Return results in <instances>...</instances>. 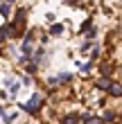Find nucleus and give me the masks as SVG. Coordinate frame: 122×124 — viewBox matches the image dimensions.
Here are the masks:
<instances>
[{
	"instance_id": "nucleus-12",
	"label": "nucleus",
	"mask_w": 122,
	"mask_h": 124,
	"mask_svg": "<svg viewBox=\"0 0 122 124\" xmlns=\"http://www.w3.org/2000/svg\"><path fill=\"white\" fill-rule=\"evenodd\" d=\"M90 27H93V25H90V20H86V23H84V25L79 27V32H88V30H90Z\"/></svg>"
},
{
	"instance_id": "nucleus-3",
	"label": "nucleus",
	"mask_w": 122,
	"mask_h": 124,
	"mask_svg": "<svg viewBox=\"0 0 122 124\" xmlns=\"http://www.w3.org/2000/svg\"><path fill=\"white\" fill-rule=\"evenodd\" d=\"M63 30H66V27H63L61 23H52V25H50V36H61Z\"/></svg>"
},
{
	"instance_id": "nucleus-2",
	"label": "nucleus",
	"mask_w": 122,
	"mask_h": 124,
	"mask_svg": "<svg viewBox=\"0 0 122 124\" xmlns=\"http://www.w3.org/2000/svg\"><path fill=\"white\" fill-rule=\"evenodd\" d=\"M111 84H113V81H111V77H109V75H104L102 79H97V84H95V86H97V90H109V86H111Z\"/></svg>"
},
{
	"instance_id": "nucleus-5",
	"label": "nucleus",
	"mask_w": 122,
	"mask_h": 124,
	"mask_svg": "<svg viewBox=\"0 0 122 124\" xmlns=\"http://www.w3.org/2000/svg\"><path fill=\"white\" fill-rule=\"evenodd\" d=\"M109 95L111 97H122V86L120 84H111L109 86Z\"/></svg>"
},
{
	"instance_id": "nucleus-11",
	"label": "nucleus",
	"mask_w": 122,
	"mask_h": 124,
	"mask_svg": "<svg viewBox=\"0 0 122 124\" xmlns=\"http://www.w3.org/2000/svg\"><path fill=\"white\" fill-rule=\"evenodd\" d=\"M23 41H25V43H32V41H34V30H30V32H27Z\"/></svg>"
},
{
	"instance_id": "nucleus-13",
	"label": "nucleus",
	"mask_w": 122,
	"mask_h": 124,
	"mask_svg": "<svg viewBox=\"0 0 122 124\" xmlns=\"http://www.w3.org/2000/svg\"><path fill=\"white\" fill-rule=\"evenodd\" d=\"M99 56V47H93V52H90V59H97Z\"/></svg>"
},
{
	"instance_id": "nucleus-4",
	"label": "nucleus",
	"mask_w": 122,
	"mask_h": 124,
	"mask_svg": "<svg viewBox=\"0 0 122 124\" xmlns=\"http://www.w3.org/2000/svg\"><path fill=\"white\" fill-rule=\"evenodd\" d=\"M81 117H79V113H70V115H66V117H61V124H77Z\"/></svg>"
},
{
	"instance_id": "nucleus-16",
	"label": "nucleus",
	"mask_w": 122,
	"mask_h": 124,
	"mask_svg": "<svg viewBox=\"0 0 122 124\" xmlns=\"http://www.w3.org/2000/svg\"><path fill=\"white\" fill-rule=\"evenodd\" d=\"M7 124H9V122H7Z\"/></svg>"
},
{
	"instance_id": "nucleus-6",
	"label": "nucleus",
	"mask_w": 122,
	"mask_h": 124,
	"mask_svg": "<svg viewBox=\"0 0 122 124\" xmlns=\"http://www.w3.org/2000/svg\"><path fill=\"white\" fill-rule=\"evenodd\" d=\"M32 59H34V63H41L43 59H45V50H43V47H39L36 52H34V56H32Z\"/></svg>"
},
{
	"instance_id": "nucleus-9",
	"label": "nucleus",
	"mask_w": 122,
	"mask_h": 124,
	"mask_svg": "<svg viewBox=\"0 0 122 124\" xmlns=\"http://www.w3.org/2000/svg\"><path fill=\"white\" fill-rule=\"evenodd\" d=\"M84 122H86V124H102V120H99V117H93V115H88Z\"/></svg>"
},
{
	"instance_id": "nucleus-7",
	"label": "nucleus",
	"mask_w": 122,
	"mask_h": 124,
	"mask_svg": "<svg viewBox=\"0 0 122 124\" xmlns=\"http://www.w3.org/2000/svg\"><path fill=\"white\" fill-rule=\"evenodd\" d=\"M57 81L59 84H68V81H73V75H70V72H63V75L57 77Z\"/></svg>"
},
{
	"instance_id": "nucleus-8",
	"label": "nucleus",
	"mask_w": 122,
	"mask_h": 124,
	"mask_svg": "<svg viewBox=\"0 0 122 124\" xmlns=\"http://www.w3.org/2000/svg\"><path fill=\"white\" fill-rule=\"evenodd\" d=\"M0 14H2L5 18H9V14H11V5H0Z\"/></svg>"
},
{
	"instance_id": "nucleus-10",
	"label": "nucleus",
	"mask_w": 122,
	"mask_h": 124,
	"mask_svg": "<svg viewBox=\"0 0 122 124\" xmlns=\"http://www.w3.org/2000/svg\"><path fill=\"white\" fill-rule=\"evenodd\" d=\"M104 120L106 122H113V120H115V113H113V111H106L104 113Z\"/></svg>"
},
{
	"instance_id": "nucleus-15",
	"label": "nucleus",
	"mask_w": 122,
	"mask_h": 124,
	"mask_svg": "<svg viewBox=\"0 0 122 124\" xmlns=\"http://www.w3.org/2000/svg\"><path fill=\"white\" fill-rule=\"evenodd\" d=\"M5 2H7V5H14V2H16V0H5Z\"/></svg>"
},
{
	"instance_id": "nucleus-14",
	"label": "nucleus",
	"mask_w": 122,
	"mask_h": 124,
	"mask_svg": "<svg viewBox=\"0 0 122 124\" xmlns=\"http://www.w3.org/2000/svg\"><path fill=\"white\" fill-rule=\"evenodd\" d=\"M34 70H36V63H27V72H30V75H32Z\"/></svg>"
},
{
	"instance_id": "nucleus-1",
	"label": "nucleus",
	"mask_w": 122,
	"mask_h": 124,
	"mask_svg": "<svg viewBox=\"0 0 122 124\" xmlns=\"http://www.w3.org/2000/svg\"><path fill=\"white\" fill-rule=\"evenodd\" d=\"M41 104H43V97H41L39 93H34V95H32V99H30V101H25L20 108H23L25 113H30V115H36V113L41 111Z\"/></svg>"
}]
</instances>
